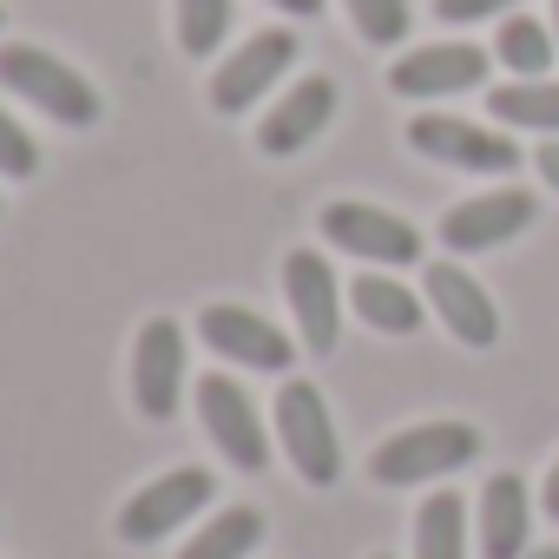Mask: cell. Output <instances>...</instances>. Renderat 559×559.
Returning a JSON list of instances; mask_svg holds the SVG:
<instances>
[{
	"instance_id": "7402d4cb",
	"label": "cell",
	"mask_w": 559,
	"mask_h": 559,
	"mask_svg": "<svg viewBox=\"0 0 559 559\" xmlns=\"http://www.w3.org/2000/svg\"><path fill=\"white\" fill-rule=\"evenodd\" d=\"M230 34V0H178V47L191 60H211Z\"/></svg>"
},
{
	"instance_id": "5bb4252c",
	"label": "cell",
	"mask_w": 559,
	"mask_h": 559,
	"mask_svg": "<svg viewBox=\"0 0 559 559\" xmlns=\"http://www.w3.org/2000/svg\"><path fill=\"white\" fill-rule=\"evenodd\" d=\"M487 80V53L467 47V40H441V47H415L389 67V86L402 99H454V93H474Z\"/></svg>"
},
{
	"instance_id": "4dcf8cb0",
	"label": "cell",
	"mask_w": 559,
	"mask_h": 559,
	"mask_svg": "<svg viewBox=\"0 0 559 559\" xmlns=\"http://www.w3.org/2000/svg\"><path fill=\"white\" fill-rule=\"evenodd\" d=\"M376 559H389V552H376Z\"/></svg>"
},
{
	"instance_id": "e0dca14e",
	"label": "cell",
	"mask_w": 559,
	"mask_h": 559,
	"mask_svg": "<svg viewBox=\"0 0 559 559\" xmlns=\"http://www.w3.org/2000/svg\"><path fill=\"white\" fill-rule=\"evenodd\" d=\"M349 310L369 323V330H382V336H415L421 330V297L402 284V276H356L349 284Z\"/></svg>"
},
{
	"instance_id": "30bf717a",
	"label": "cell",
	"mask_w": 559,
	"mask_h": 559,
	"mask_svg": "<svg viewBox=\"0 0 559 559\" xmlns=\"http://www.w3.org/2000/svg\"><path fill=\"white\" fill-rule=\"evenodd\" d=\"M185 402V330L171 317H152L132 343V408L145 421H171Z\"/></svg>"
},
{
	"instance_id": "ffe728a7",
	"label": "cell",
	"mask_w": 559,
	"mask_h": 559,
	"mask_svg": "<svg viewBox=\"0 0 559 559\" xmlns=\"http://www.w3.org/2000/svg\"><path fill=\"white\" fill-rule=\"evenodd\" d=\"M487 112L500 126H526V132H559V80H513L487 93Z\"/></svg>"
},
{
	"instance_id": "2e32d148",
	"label": "cell",
	"mask_w": 559,
	"mask_h": 559,
	"mask_svg": "<svg viewBox=\"0 0 559 559\" xmlns=\"http://www.w3.org/2000/svg\"><path fill=\"white\" fill-rule=\"evenodd\" d=\"M533 539V493L520 474H493L480 487V559H526Z\"/></svg>"
},
{
	"instance_id": "8fae6325",
	"label": "cell",
	"mask_w": 559,
	"mask_h": 559,
	"mask_svg": "<svg viewBox=\"0 0 559 559\" xmlns=\"http://www.w3.org/2000/svg\"><path fill=\"white\" fill-rule=\"evenodd\" d=\"M198 336H204L224 362L257 369V376H284L290 356H297V343H290L284 330H276L270 317H257V310H243V304H211V310L198 317Z\"/></svg>"
},
{
	"instance_id": "9a60e30c",
	"label": "cell",
	"mask_w": 559,
	"mask_h": 559,
	"mask_svg": "<svg viewBox=\"0 0 559 559\" xmlns=\"http://www.w3.org/2000/svg\"><path fill=\"white\" fill-rule=\"evenodd\" d=\"M330 119H336V80L310 73V80H297L284 99L270 106V119L257 126V145H263L270 158H290V152H304Z\"/></svg>"
},
{
	"instance_id": "4fadbf2b",
	"label": "cell",
	"mask_w": 559,
	"mask_h": 559,
	"mask_svg": "<svg viewBox=\"0 0 559 559\" xmlns=\"http://www.w3.org/2000/svg\"><path fill=\"white\" fill-rule=\"evenodd\" d=\"M428 310L441 317V330H448L461 349H493V343H500V310H493V297L480 290V276H467L454 257H435V263H428Z\"/></svg>"
},
{
	"instance_id": "d6986e66",
	"label": "cell",
	"mask_w": 559,
	"mask_h": 559,
	"mask_svg": "<svg viewBox=\"0 0 559 559\" xmlns=\"http://www.w3.org/2000/svg\"><path fill=\"white\" fill-rule=\"evenodd\" d=\"M257 539H263V513L257 507H224L217 520H204L178 546V559H243V552H257Z\"/></svg>"
},
{
	"instance_id": "1f68e13d",
	"label": "cell",
	"mask_w": 559,
	"mask_h": 559,
	"mask_svg": "<svg viewBox=\"0 0 559 559\" xmlns=\"http://www.w3.org/2000/svg\"><path fill=\"white\" fill-rule=\"evenodd\" d=\"M0 21H8V14H0Z\"/></svg>"
},
{
	"instance_id": "cb8c5ba5",
	"label": "cell",
	"mask_w": 559,
	"mask_h": 559,
	"mask_svg": "<svg viewBox=\"0 0 559 559\" xmlns=\"http://www.w3.org/2000/svg\"><path fill=\"white\" fill-rule=\"evenodd\" d=\"M40 171V145H34V132L0 106V178H34Z\"/></svg>"
},
{
	"instance_id": "484cf974",
	"label": "cell",
	"mask_w": 559,
	"mask_h": 559,
	"mask_svg": "<svg viewBox=\"0 0 559 559\" xmlns=\"http://www.w3.org/2000/svg\"><path fill=\"white\" fill-rule=\"evenodd\" d=\"M533 165H539V178H546V185H552V191H559V139H546V145H539V158H533Z\"/></svg>"
},
{
	"instance_id": "f1b7e54d",
	"label": "cell",
	"mask_w": 559,
	"mask_h": 559,
	"mask_svg": "<svg viewBox=\"0 0 559 559\" xmlns=\"http://www.w3.org/2000/svg\"><path fill=\"white\" fill-rule=\"evenodd\" d=\"M526 559H559V546H539V552H526Z\"/></svg>"
},
{
	"instance_id": "52a82bcc",
	"label": "cell",
	"mask_w": 559,
	"mask_h": 559,
	"mask_svg": "<svg viewBox=\"0 0 559 559\" xmlns=\"http://www.w3.org/2000/svg\"><path fill=\"white\" fill-rule=\"evenodd\" d=\"M284 297H290V317H297V336L310 356H330L336 336H343V284L323 250H290L284 257Z\"/></svg>"
},
{
	"instance_id": "7c38bea8",
	"label": "cell",
	"mask_w": 559,
	"mask_h": 559,
	"mask_svg": "<svg viewBox=\"0 0 559 559\" xmlns=\"http://www.w3.org/2000/svg\"><path fill=\"white\" fill-rule=\"evenodd\" d=\"M198 415H204V435L217 441V454H224L230 467L257 474V467L270 461V435H263V415H257V402L243 395V382L204 376V382H198Z\"/></svg>"
},
{
	"instance_id": "d4e9b609",
	"label": "cell",
	"mask_w": 559,
	"mask_h": 559,
	"mask_svg": "<svg viewBox=\"0 0 559 559\" xmlns=\"http://www.w3.org/2000/svg\"><path fill=\"white\" fill-rule=\"evenodd\" d=\"M513 8H520V0H435V14H441L448 27H467V21H493V14L507 21Z\"/></svg>"
},
{
	"instance_id": "ba28073f",
	"label": "cell",
	"mask_w": 559,
	"mask_h": 559,
	"mask_svg": "<svg viewBox=\"0 0 559 559\" xmlns=\"http://www.w3.org/2000/svg\"><path fill=\"white\" fill-rule=\"evenodd\" d=\"M533 217H539V204H533V191H520V185L474 191V198H461V204L441 217V243H448L454 257H480V250L513 243Z\"/></svg>"
},
{
	"instance_id": "277c9868",
	"label": "cell",
	"mask_w": 559,
	"mask_h": 559,
	"mask_svg": "<svg viewBox=\"0 0 559 559\" xmlns=\"http://www.w3.org/2000/svg\"><path fill=\"white\" fill-rule=\"evenodd\" d=\"M317 224H323V237H330L336 250H349V257H362V263H376V270H408V263H421V230H415L408 217L382 211V204L336 198V204H323Z\"/></svg>"
},
{
	"instance_id": "7a4b0ae2",
	"label": "cell",
	"mask_w": 559,
	"mask_h": 559,
	"mask_svg": "<svg viewBox=\"0 0 559 559\" xmlns=\"http://www.w3.org/2000/svg\"><path fill=\"white\" fill-rule=\"evenodd\" d=\"M0 86L21 93L27 106H40L60 126H99V93L80 67H67L47 47H0Z\"/></svg>"
},
{
	"instance_id": "603a6c76",
	"label": "cell",
	"mask_w": 559,
	"mask_h": 559,
	"mask_svg": "<svg viewBox=\"0 0 559 559\" xmlns=\"http://www.w3.org/2000/svg\"><path fill=\"white\" fill-rule=\"evenodd\" d=\"M343 8H349L356 34L369 47H402V34H408V0H343Z\"/></svg>"
},
{
	"instance_id": "3957f363",
	"label": "cell",
	"mask_w": 559,
	"mask_h": 559,
	"mask_svg": "<svg viewBox=\"0 0 559 559\" xmlns=\"http://www.w3.org/2000/svg\"><path fill=\"white\" fill-rule=\"evenodd\" d=\"M276 441H284L290 467L310 487H336L343 480V435L330 421V402L317 382H284L276 389Z\"/></svg>"
},
{
	"instance_id": "4316f807",
	"label": "cell",
	"mask_w": 559,
	"mask_h": 559,
	"mask_svg": "<svg viewBox=\"0 0 559 559\" xmlns=\"http://www.w3.org/2000/svg\"><path fill=\"white\" fill-rule=\"evenodd\" d=\"M276 14H297V21H310V14H323V0H270Z\"/></svg>"
},
{
	"instance_id": "f546056e",
	"label": "cell",
	"mask_w": 559,
	"mask_h": 559,
	"mask_svg": "<svg viewBox=\"0 0 559 559\" xmlns=\"http://www.w3.org/2000/svg\"><path fill=\"white\" fill-rule=\"evenodd\" d=\"M552 40H559V0H552Z\"/></svg>"
},
{
	"instance_id": "9c48e42d",
	"label": "cell",
	"mask_w": 559,
	"mask_h": 559,
	"mask_svg": "<svg viewBox=\"0 0 559 559\" xmlns=\"http://www.w3.org/2000/svg\"><path fill=\"white\" fill-rule=\"evenodd\" d=\"M290 67H297V34H290V27H263V34H250V40L211 73V106H217V112H250Z\"/></svg>"
},
{
	"instance_id": "8992f818",
	"label": "cell",
	"mask_w": 559,
	"mask_h": 559,
	"mask_svg": "<svg viewBox=\"0 0 559 559\" xmlns=\"http://www.w3.org/2000/svg\"><path fill=\"white\" fill-rule=\"evenodd\" d=\"M408 145L435 165H454V171H520V145L493 126H474V119H454V112H421L408 119Z\"/></svg>"
},
{
	"instance_id": "44dd1931",
	"label": "cell",
	"mask_w": 559,
	"mask_h": 559,
	"mask_svg": "<svg viewBox=\"0 0 559 559\" xmlns=\"http://www.w3.org/2000/svg\"><path fill=\"white\" fill-rule=\"evenodd\" d=\"M552 53H559L552 27H539L533 14H507V21H500V34H493V60H500V67H513L520 80H546Z\"/></svg>"
},
{
	"instance_id": "6da1fadb",
	"label": "cell",
	"mask_w": 559,
	"mask_h": 559,
	"mask_svg": "<svg viewBox=\"0 0 559 559\" xmlns=\"http://www.w3.org/2000/svg\"><path fill=\"white\" fill-rule=\"evenodd\" d=\"M480 428L474 421H415L402 435H389L376 454H369V480L376 487H428V480H448L461 467L480 461Z\"/></svg>"
},
{
	"instance_id": "5b68a950",
	"label": "cell",
	"mask_w": 559,
	"mask_h": 559,
	"mask_svg": "<svg viewBox=\"0 0 559 559\" xmlns=\"http://www.w3.org/2000/svg\"><path fill=\"white\" fill-rule=\"evenodd\" d=\"M211 493H217V480H211L204 467H171V474H158L152 487H139V493L119 507V539H126V546H152V539L178 533L191 513H204Z\"/></svg>"
},
{
	"instance_id": "83f0119b",
	"label": "cell",
	"mask_w": 559,
	"mask_h": 559,
	"mask_svg": "<svg viewBox=\"0 0 559 559\" xmlns=\"http://www.w3.org/2000/svg\"><path fill=\"white\" fill-rule=\"evenodd\" d=\"M539 507H546V520H559V461H552V474H546V493H539Z\"/></svg>"
},
{
	"instance_id": "ac0fdd59",
	"label": "cell",
	"mask_w": 559,
	"mask_h": 559,
	"mask_svg": "<svg viewBox=\"0 0 559 559\" xmlns=\"http://www.w3.org/2000/svg\"><path fill=\"white\" fill-rule=\"evenodd\" d=\"M415 559H467V500L428 493L415 513Z\"/></svg>"
}]
</instances>
